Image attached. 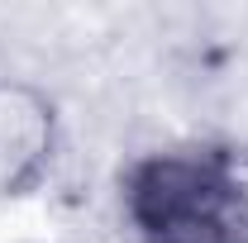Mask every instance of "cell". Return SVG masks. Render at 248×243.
I'll use <instances>...</instances> for the list:
<instances>
[{
    "mask_svg": "<svg viewBox=\"0 0 248 243\" xmlns=\"http://www.w3.org/2000/svg\"><path fill=\"white\" fill-rule=\"evenodd\" d=\"M120 214L134 243H248V157L177 143L120 172Z\"/></svg>",
    "mask_w": 248,
    "mask_h": 243,
    "instance_id": "1",
    "label": "cell"
},
{
    "mask_svg": "<svg viewBox=\"0 0 248 243\" xmlns=\"http://www.w3.org/2000/svg\"><path fill=\"white\" fill-rule=\"evenodd\" d=\"M58 152V110L29 81H0V200L43 186Z\"/></svg>",
    "mask_w": 248,
    "mask_h": 243,
    "instance_id": "2",
    "label": "cell"
}]
</instances>
